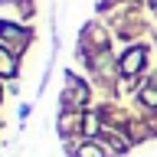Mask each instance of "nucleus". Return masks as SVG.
<instances>
[{
    "label": "nucleus",
    "mask_w": 157,
    "mask_h": 157,
    "mask_svg": "<svg viewBox=\"0 0 157 157\" xmlns=\"http://www.w3.org/2000/svg\"><path fill=\"white\" fill-rule=\"evenodd\" d=\"M85 134H98V115H85V124H82Z\"/></svg>",
    "instance_id": "nucleus-5"
},
{
    "label": "nucleus",
    "mask_w": 157,
    "mask_h": 157,
    "mask_svg": "<svg viewBox=\"0 0 157 157\" xmlns=\"http://www.w3.org/2000/svg\"><path fill=\"white\" fill-rule=\"evenodd\" d=\"M0 75H3V78L17 75V62H13V56H7L3 49H0Z\"/></svg>",
    "instance_id": "nucleus-3"
},
{
    "label": "nucleus",
    "mask_w": 157,
    "mask_h": 157,
    "mask_svg": "<svg viewBox=\"0 0 157 157\" xmlns=\"http://www.w3.org/2000/svg\"><path fill=\"white\" fill-rule=\"evenodd\" d=\"M151 7H157V0H151Z\"/></svg>",
    "instance_id": "nucleus-7"
},
{
    "label": "nucleus",
    "mask_w": 157,
    "mask_h": 157,
    "mask_svg": "<svg viewBox=\"0 0 157 157\" xmlns=\"http://www.w3.org/2000/svg\"><path fill=\"white\" fill-rule=\"evenodd\" d=\"M85 98H88V88L82 85L75 75H69V92H66V101H69V105H85Z\"/></svg>",
    "instance_id": "nucleus-2"
},
{
    "label": "nucleus",
    "mask_w": 157,
    "mask_h": 157,
    "mask_svg": "<svg viewBox=\"0 0 157 157\" xmlns=\"http://www.w3.org/2000/svg\"><path fill=\"white\" fill-rule=\"evenodd\" d=\"M144 56H147V49H144V46L128 49L124 59H121V75H137V72H141V66H144Z\"/></svg>",
    "instance_id": "nucleus-1"
},
{
    "label": "nucleus",
    "mask_w": 157,
    "mask_h": 157,
    "mask_svg": "<svg viewBox=\"0 0 157 157\" xmlns=\"http://www.w3.org/2000/svg\"><path fill=\"white\" fill-rule=\"evenodd\" d=\"M75 157H108V154H105V147H101V144H82L75 151Z\"/></svg>",
    "instance_id": "nucleus-4"
},
{
    "label": "nucleus",
    "mask_w": 157,
    "mask_h": 157,
    "mask_svg": "<svg viewBox=\"0 0 157 157\" xmlns=\"http://www.w3.org/2000/svg\"><path fill=\"white\" fill-rule=\"evenodd\" d=\"M141 98H144L147 108H157V88H144V95H141Z\"/></svg>",
    "instance_id": "nucleus-6"
}]
</instances>
